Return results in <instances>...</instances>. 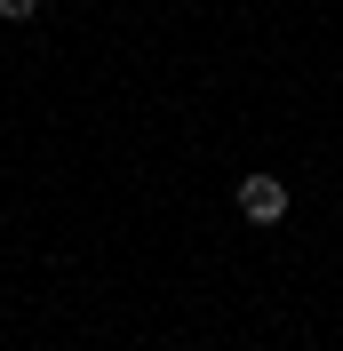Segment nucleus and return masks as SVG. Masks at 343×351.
<instances>
[{
	"mask_svg": "<svg viewBox=\"0 0 343 351\" xmlns=\"http://www.w3.org/2000/svg\"><path fill=\"white\" fill-rule=\"evenodd\" d=\"M239 216L248 223H279L287 216V184L279 176H239Z\"/></svg>",
	"mask_w": 343,
	"mask_h": 351,
	"instance_id": "obj_1",
	"label": "nucleus"
},
{
	"mask_svg": "<svg viewBox=\"0 0 343 351\" xmlns=\"http://www.w3.org/2000/svg\"><path fill=\"white\" fill-rule=\"evenodd\" d=\"M0 16H8V24H32V16H40V0H0Z\"/></svg>",
	"mask_w": 343,
	"mask_h": 351,
	"instance_id": "obj_2",
	"label": "nucleus"
}]
</instances>
